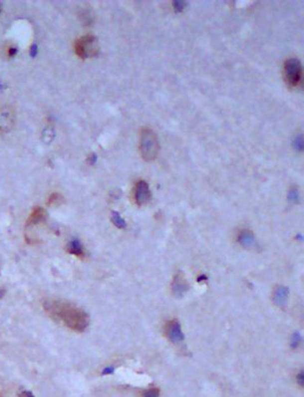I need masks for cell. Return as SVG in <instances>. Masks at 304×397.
Wrapping results in <instances>:
<instances>
[{"label":"cell","mask_w":304,"mask_h":397,"mask_svg":"<svg viewBox=\"0 0 304 397\" xmlns=\"http://www.w3.org/2000/svg\"><path fill=\"white\" fill-rule=\"evenodd\" d=\"M44 309L54 321L63 323L74 331H84L89 325L88 314L83 309L65 301L46 300Z\"/></svg>","instance_id":"obj_1"},{"label":"cell","mask_w":304,"mask_h":397,"mask_svg":"<svg viewBox=\"0 0 304 397\" xmlns=\"http://www.w3.org/2000/svg\"><path fill=\"white\" fill-rule=\"evenodd\" d=\"M140 151L145 160H153L159 152V143L156 133L146 128L143 129L140 135Z\"/></svg>","instance_id":"obj_2"},{"label":"cell","mask_w":304,"mask_h":397,"mask_svg":"<svg viewBox=\"0 0 304 397\" xmlns=\"http://www.w3.org/2000/svg\"><path fill=\"white\" fill-rule=\"evenodd\" d=\"M75 50L77 55L82 59L95 57L100 51L98 39L93 35L82 36L76 42Z\"/></svg>","instance_id":"obj_3"},{"label":"cell","mask_w":304,"mask_h":397,"mask_svg":"<svg viewBox=\"0 0 304 397\" xmlns=\"http://www.w3.org/2000/svg\"><path fill=\"white\" fill-rule=\"evenodd\" d=\"M285 77L289 85L296 87L302 78V66L298 59L291 58L285 63Z\"/></svg>","instance_id":"obj_4"},{"label":"cell","mask_w":304,"mask_h":397,"mask_svg":"<svg viewBox=\"0 0 304 397\" xmlns=\"http://www.w3.org/2000/svg\"><path fill=\"white\" fill-rule=\"evenodd\" d=\"M16 113L9 106H0V134L10 132L15 126Z\"/></svg>","instance_id":"obj_5"},{"label":"cell","mask_w":304,"mask_h":397,"mask_svg":"<svg viewBox=\"0 0 304 397\" xmlns=\"http://www.w3.org/2000/svg\"><path fill=\"white\" fill-rule=\"evenodd\" d=\"M134 199L138 206H143L150 201L151 191L146 181L140 180L136 183L134 188Z\"/></svg>","instance_id":"obj_6"},{"label":"cell","mask_w":304,"mask_h":397,"mask_svg":"<svg viewBox=\"0 0 304 397\" xmlns=\"http://www.w3.org/2000/svg\"><path fill=\"white\" fill-rule=\"evenodd\" d=\"M165 335L174 344H178V342H181L184 339L181 326L177 320L170 321L167 326H165Z\"/></svg>","instance_id":"obj_7"},{"label":"cell","mask_w":304,"mask_h":397,"mask_svg":"<svg viewBox=\"0 0 304 397\" xmlns=\"http://www.w3.org/2000/svg\"><path fill=\"white\" fill-rule=\"evenodd\" d=\"M188 290V284L184 279L183 275L178 273L175 276L173 283H172V291L176 297H182Z\"/></svg>","instance_id":"obj_8"},{"label":"cell","mask_w":304,"mask_h":397,"mask_svg":"<svg viewBox=\"0 0 304 397\" xmlns=\"http://www.w3.org/2000/svg\"><path fill=\"white\" fill-rule=\"evenodd\" d=\"M46 217H47L46 211H45L44 209H41V208L37 207V208H35V209L32 211V213L30 214L29 218H28V220H27L26 226H27V227H31V226H34V225H38L39 223L45 222V221H46Z\"/></svg>","instance_id":"obj_9"},{"label":"cell","mask_w":304,"mask_h":397,"mask_svg":"<svg viewBox=\"0 0 304 397\" xmlns=\"http://www.w3.org/2000/svg\"><path fill=\"white\" fill-rule=\"evenodd\" d=\"M288 294H289V291L286 286L280 285L276 287L274 291V295H273V299L275 301V303L278 305H284L287 301Z\"/></svg>","instance_id":"obj_10"},{"label":"cell","mask_w":304,"mask_h":397,"mask_svg":"<svg viewBox=\"0 0 304 397\" xmlns=\"http://www.w3.org/2000/svg\"><path fill=\"white\" fill-rule=\"evenodd\" d=\"M238 241L241 245L244 246V248H250V246H252L255 243V237L251 231L243 230L239 233Z\"/></svg>","instance_id":"obj_11"},{"label":"cell","mask_w":304,"mask_h":397,"mask_svg":"<svg viewBox=\"0 0 304 397\" xmlns=\"http://www.w3.org/2000/svg\"><path fill=\"white\" fill-rule=\"evenodd\" d=\"M67 252L70 253V254H72V255H74V256L80 257V258L84 257V255H85L84 249H83V245L77 239H75V240H73V241H71L70 243H68Z\"/></svg>","instance_id":"obj_12"},{"label":"cell","mask_w":304,"mask_h":397,"mask_svg":"<svg viewBox=\"0 0 304 397\" xmlns=\"http://www.w3.org/2000/svg\"><path fill=\"white\" fill-rule=\"evenodd\" d=\"M112 222H113V224H114L117 228H119V229L126 228V226H127V224H126V222H124L123 218H122L118 213H116V212H114V213L112 214Z\"/></svg>","instance_id":"obj_13"},{"label":"cell","mask_w":304,"mask_h":397,"mask_svg":"<svg viewBox=\"0 0 304 397\" xmlns=\"http://www.w3.org/2000/svg\"><path fill=\"white\" fill-rule=\"evenodd\" d=\"M143 397H159V390L157 388H151L143 393Z\"/></svg>","instance_id":"obj_14"},{"label":"cell","mask_w":304,"mask_h":397,"mask_svg":"<svg viewBox=\"0 0 304 397\" xmlns=\"http://www.w3.org/2000/svg\"><path fill=\"white\" fill-rule=\"evenodd\" d=\"M61 201H62V197H61L60 195H58V194H53V195L50 197L48 204H49V205H59V204L61 203Z\"/></svg>","instance_id":"obj_15"},{"label":"cell","mask_w":304,"mask_h":397,"mask_svg":"<svg viewBox=\"0 0 304 397\" xmlns=\"http://www.w3.org/2000/svg\"><path fill=\"white\" fill-rule=\"evenodd\" d=\"M300 341H301V336L299 335V333H295L293 335V337H292V347L294 349L297 348L299 346V344H300Z\"/></svg>","instance_id":"obj_16"},{"label":"cell","mask_w":304,"mask_h":397,"mask_svg":"<svg viewBox=\"0 0 304 397\" xmlns=\"http://www.w3.org/2000/svg\"><path fill=\"white\" fill-rule=\"evenodd\" d=\"M185 5H186V3L183 2V1H176V2H174V8H175L176 11L183 10Z\"/></svg>","instance_id":"obj_17"},{"label":"cell","mask_w":304,"mask_h":397,"mask_svg":"<svg viewBox=\"0 0 304 397\" xmlns=\"http://www.w3.org/2000/svg\"><path fill=\"white\" fill-rule=\"evenodd\" d=\"M289 198H290V200H291V201L296 202L297 199H298V191H297V189H292L291 191H290V196H289Z\"/></svg>","instance_id":"obj_18"},{"label":"cell","mask_w":304,"mask_h":397,"mask_svg":"<svg viewBox=\"0 0 304 397\" xmlns=\"http://www.w3.org/2000/svg\"><path fill=\"white\" fill-rule=\"evenodd\" d=\"M295 148L298 150H302V148H303V142H302L301 135L298 136V138H296V140H295Z\"/></svg>","instance_id":"obj_19"},{"label":"cell","mask_w":304,"mask_h":397,"mask_svg":"<svg viewBox=\"0 0 304 397\" xmlns=\"http://www.w3.org/2000/svg\"><path fill=\"white\" fill-rule=\"evenodd\" d=\"M297 379H298V383H299V384L302 386V384H303V375H302V372H301V373L298 375Z\"/></svg>","instance_id":"obj_20"},{"label":"cell","mask_w":304,"mask_h":397,"mask_svg":"<svg viewBox=\"0 0 304 397\" xmlns=\"http://www.w3.org/2000/svg\"><path fill=\"white\" fill-rule=\"evenodd\" d=\"M21 397H34L30 392H23Z\"/></svg>","instance_id":"obj_21"}]
</instances>
